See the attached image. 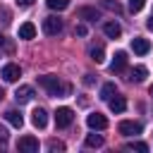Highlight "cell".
I'll return each mask as SVG.
<instances>
[{"mask_svg": "<svg viewBox=\"0 0 153 153\" xmlns=\"http://www.w3.org/2000/svg\"><path fill=\"white\" fill-rule=\"evenodd\" d=\"M38 84L50 93V96H67L69 93V84H62L57 76H53V74H43V76H38Z\"/></svg>", "mask_w": 153, "mask_h": 153, "instance_id": "1", "label": "cell"}, {"mask_svg": "<svg viewBox=\"0 0 153 153\" xmlns=\"http://www.w3.org/2000/svg\"><path fill=\"white\" fill-rule=\"evenodd\" d=\"M72 120H74V110L72 108H57L55 110V127L65 129V127L72 124Z\"/></svg>", "mask_w": 153, "mask_h": 153, "instance_id": "2", "label": "cell"}, {"mask_svg": "<svg viewBox=\"0 0 153 153\" xmlns=\"http://www.w3.org/2000/svg\"><path fill=\"white\" fill-rule=\"evenodd\" d=\"M43 31H45L48 36H57V33L62 31V19L55 17V14L45 17V19H43Z\"/></svg>", "mask_w": 153, "mask_h": 153, "instance_id": "3", "label": "cell"}, {"mask_svg": "<svg viewBox=\"0 0 153 153\" xmlns=\"http://www.w3.org/2000/svg\"><path fill=\"white\" fill-rule=\"evenodd\" d=\"M86 124H88L91 129H96V131H103V129L108 127V120H105V115H100V112H91V115L86 117Z\"/></svg>", "mask_w": 153, "mask_h": 153, "instance_id": "4", "label": "cell"}, {"mask_svg": "<svg viewBox=\"0 0 153 153\" xmlns=\"http://www.w3.org/2000/svg\"><path fill=\"white\" fill-rule=\"evenodd\" d=\"M17 148H19L22 153H36V151H38V139H33V136H22V139L17 141Z\"/></svg>", "mask_w": 153, "mask_h": 153, "instance_id": "5", "label": "cell"}, {"mask_svg": "<svg viewBox=\"0 0 153 153\" xmlns=\"http://www.w3.org/2000/svg\"><path fill=\"white\" fill-rule=\"evenodd\" d=\"M120 134H124V136H134V134H141V124L139 122H134V120H124V122H120Z\"/></svg>", "mask_w": 153, "mask_h": 153, "instance_id": "6", "label": "cell"}, {"mask_svg": "<svg viewBox=\"0 0 153 153\" xmlns=\"http://www.w3.org/2000/svg\"><path fill=\"white\" fill-rule=\"evenodd\" d=\"M0 76H2L5 81H17V79L22 76V69H19V65H5L2 72H0Z\"/></svg>", "mask_w": 153, "mask_h": 153, "instance_id": "7", "label": "cell"}, {"mask_svg": "<svg viewBox=\"0 0 153 153\" xmlns=\"http://www.w3.org/2000/svg\"><path fill=\"white\" fill-rule=\"evenodd\" d=\"M124 67H127V53L124 50H117L115 57H112V62H110V69L112 72H122Z\"/></svg>", "mask_w": 153, "mask_h": 153, "instance_id": "8", "label": "cell"}, {"mask_svg": "<svg viewBox=\"0 0 153 153\" xmlns=\"http://www.w3.org/2000/svg\"><path fill=\"white\" fill-rule=\"evenodd\" d=\"M31 98H33V88H31V86H19V88L14 91V100H17L19 105H22V103H29Z\"/></svg>", "mask_w": 153, "mask_h": 153, "instance_id": "9", "label": "cell"}, {"mask_svg": "<svg viewBox=\"0 0 153 153\" xmlns=\"http://www.w3.org/2000/svg\"><path fill=\"white\" fill-rule=\"evenodd\" d=\"M31 122H33V127L43 129V127L48 124V112H45L43 108H36V110L31 112Z\"/></svg>", "mask_w": 153, "mask_h": 153, "instance_id": "10", "label": "cell"}, {"mask_svg": "<svg viewBox=\"0 0 153 153\" xmlns=\"http://www.w3.org/2000/svg\"><path fill=\"white\" fill-rule=\"evenodd\" d=\"M103 31H105L108 38H120V36H122V26H120L117 22H105V24H103Z\"/></svg>", "mask_w": 153, "mask_h": 153, "instance_id": "11", "label": "cell"}, {"mask_svg": "<svg viewBox=\"0 0 153 153\" xmlns=\"http://www.w3.org/2000/svg\"><path fill=\"white\" fill-rule=\"evenodd\" d=\"M131 50H134L136 55H146V53L151 50V43H148L146 38H134V41H131Z\"/></svg>", "mask_w": 153, "mask_h": 153, "instance_id": "12", "label": "cell"}, {"mask_svg": "<svg viewBox=\"0 0 153 153\" xmlns=\"http://www.w3.org/2000/svg\"><path fill=\"white\" fill-rule=\"evenodd\" d=\"M108 105H110V110H112V112H124V110H127V100H124L122 96H117V93L108 100Z\"/></svg>", "mask_w": 153, "mask_h": 153, "instance_id": "13", "label": "cell"}, {"mask_svg": "<svg viewBox=\"0 0 153 153\" xmlns=\"http://www.w3.org/2000/svg\"><path fill=\"white\" fill-rule=\"evenodd\" d=\"M36 36V26L31 24V22H24L22 26H19V38H24V41H31Z\"/></svg>", "mask_w": 153, "mask_h": 153, "instance_id": "14", "label": "cell"}, {"mask_svg": "<svg viewBox=\"0 0 153 153\" xmlns=\"http://www.w3.org/2000/svg\"><path fill=\"white\" fill-rule=\"evenodd\" d=\"M5 120H7L12 127H17V129L24 124V117H22V112H19V110H7V112H5Z\"/></svg>", "mask_w": 153, "mask_h": 153, "instance_id": "15", "label": "cell"}, {"mask_svg": "<svg viewBox=\"0 0 153 153\" xmlns=\"http://www.w3.org/2000/svg\"><path fill=\"white\" fill-rule=\"evenodd\" d=\"M146 74H148V69H146L143 65H136V67L129 72V81H136V84H139V81L146 79Z\"/></svg>", "mask_w": 153, "mask_h": 153, "instance_id": "16", "label": "cell"}, {"mask_svg": "<svg viewBox=\"0 0 153 153\" xmlns=\"http://www.w3.org/2000/svg\"><path fill=\"white\" fill-rule=\"evenodd\" d=\"M76 14H79V17H84L86 22H96V19L100 17V14H98V10H93V7H81Z\"/></svg>", "mask_w": 153, "mask_h": 153, "instance_id": "17", "label": "cell"}, {"mask_svg": "<svg viewBox=\"0 0 153 153\" xmlns=\"http://www.w3.org/2000/svg\"><path fill=\"white\" fill-rule=\"evenodd\" d=\"M88 55H91V60H93L96 65H100V62L105 60V53H103V45H93V48L88 50Z\"/></svg>", "mask_w": 153, "mask_h": 153, "instance_id": "18", "label": "cell"}, {"mask_svg": "<svg viewBox=\"0 0 153 153\" xmlns=\"http://www.w3.org/2000/svg\"><path fill=\"white\" fill-rule=\"evenodd\" d=\"M86 146L88 148H100L103 146V136L100 134H88L86 136Z\"/></svg>", "mask_w": 153, "mask_h": 153, "instance_id": "19", "label": "cell"}, {"mask_svg": "<svg viewBox=\"0 0 153 153\" xmlns=\"http://www.w3.org/2000/svg\"><path fill=\"white\" fill-rule=\"evenodd\" d=\"M115 93H117V88H115V84H105V86L100 88V98H103V100H110V98H112Z\"/></svg>", "mask_w": 153, "mask_h": 153, "instance_id": "20", "label": "cell"}, {"mask_svg": "<svg viewBox=\"0 0 153 153\" xmlns=\"http://www.w3.org/2000/svg\"><path fill=\"white\" fill-rule=\"evenodd\" d=\"M45 5H48L50 10H57V12H60V10H67V7H69V0H45Z\"/></svg>", "mask_w": 153, "mask_h": 153, "instance_id": "21", "label": "cell"}, {"mask_svg": "<svg viewBox=\"0 0 153 153\" xmlns=\"http://www.w3.org/2000/svg\"><path fill=\"white\" fill-rule=\"evenodd\" d=\"M124 148H127V151H139V153H146V151H148V146H146L143 141H129Z\"/></svg>", "mask_w": 153, "mask_h": 153, "instance_id": "22", "label": "cell"}, {"mask_svg": "<svg viewBox=\"0 0 153 153\" xmlns=\"http://www.w3.org/2000/svg\"><path fill=\"white\" fill-rule=\"evenodd\" d=\"M143 5H146V0H129V12H141L143 10Z\"/></svg>", "mask_w": 153, "mask_h": 153, "instance_id": "23", "label": "cell"}, {"mask_svg": "<svg viewBox=\"0 0 153 153\" xmlns=\"http://www.w3.org/2000/svg\"><path fill=\"white\" fill-rule=\"evenodd\" d=\"M100 5H103V7H108V10H112V12H122L120 2H115V0H100Z\"/></svg>", "mask_w": 153, "mask_h": 153, "instance_id": "24", "label": "cell"}, {"mask_svg": "<svg viewBox=\"0 0 153 153\" xmlns=\"http://www.w3.org/2000/svg\"><path fill=\"white\" fill-rule=\"evenodd\" d=\"M48 148H50L53 153H55V151H65V143H62V141H55V139H53V141H48Z\"/></svg>", "mask_w": 153, "mask_h": 153, "instance_id": "25", "label": "cell"}, {"mask_svg": "<svg viewBox=\"0 0 153 153\" xmlns=\"http://www.w3.org/2000/svg\"><path fill=\"white\" fill-rule=\"evenodd\" d=\"M7 136H10V134H7V127H5V124H0V146H5V143H7Z\"/></svg>", "mask_w": 153, "mask_h": 153, "instance_id": "26", "label": "cell"}, {"mask_svg": "<svg viewBox=\"0 0 153 153\" xmlns=\"http://www.w3.org/2000/svg\"><path fill=\"white\" fill-rule=\"evenodd\" d=\"M74 33H76V36H86V33H88V29H86L84 24H76V29H74Z\"/></svg>", "mask_w": 153, "mask_h": 153, "instance_id": "27", "label": "cell"}, {"mask_svg": "<svg viewBox=\"0 0 153 153\" xmlns=\"http://www.w3.org/2000/svg\"><path fill=\"white\" fill-rule=\"evenodd\" d=\"M0 17H2V22H10V12L5 7H0Z\"/></svg>", "mask_w": 153, "mask_h": 153, "instance_id": "28", "label": "cell"}, {"mask_svg": "<svg viewBox=\"0 0 153 153\" xmlns=\"http://www.w3.org/2000/svg\"><path fill=\"white\" fill-rule=\"evenodd\" d=\"M22 7H29V5H33V0H17Z\"/></svg>", "mask_w": 153, "mask_h": 153, "instance_id": "29", "label": "cell"}, {"mask_svg": "<svg viewBox=\"0 0 153 153\" xmlns=\"http://www.w3.org/2000/svg\"><path fill=\"white\" fill-rule=\"evenodd\" d=\"M146 26H148V29H153V17H151V19L146 22Z\"/></svg>", "mask_w": 153, "mask_h": 153, "instance_id": "30", "label": "cell"}, {"mask_svg": "<svg viewBox=\"0 0 153 153\" xmlns=\"http://www.w3.org/2000/svg\"><path fill=\"white\" fill-rule=\"evenodd\" d=\"M0 45H2V33H0Z\"/></svg>", "mask_w": 153, "mask_h": 153, "instance_id": "31", "label": "cell"}, {"mask_svg": "<svg viewBox=\"0 0 153 153\" xmlns=\"http://www.w3.org/2000/svg\"><path fill=\"white\" fill-rule=\"evenodd\" d=\"M151 96H153V86H151Z\"/></svg>", "mask_w": 153, "mask_h": 153, "instance_id": "32", "label": "cell"}, {"mask_svg": "<svg viewBox=\"0 0 153 153\" xmlns=\"http://www.w3.org/2000/svg\"><path fill=\"white\" fill-rule=\"evenodd\" d=\"M0 98H2V88H0Z\"/></svg>", "mask_w": 153, "mask_h": 153, "instance_id": "33", "label": "cell"}]
</instances>
